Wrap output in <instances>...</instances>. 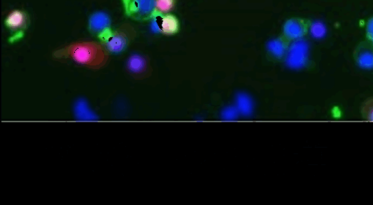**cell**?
Masks as SVG:
<instances>
[{
	"instance_id": "3",
	"label": "cell",
	"mask_w": 373,
	"mask_h": 205,
	"mask_svg": "<svg viewBox=\"0 0 373 205\" xmlns=\"http://www.w3.org/2000/svg\"><path fill=\"white\" fill-rule=\"evenodd\" d=\"M125 14L137 21H147L153 18L156 0H122Z\"/></svg>"
},
{
	"instance_id": "13",
	"label": "cell",
	"mask_w": 373,
	"mask_h": 205,
	"mask_svg": "<svg viewBox=\"0 0 373 205\" xmlns=\"http://www.w3.org/2000/svg\"><path fill=\"white\" fill-rule=\"evenodd\" d=\"M175 0H156V8L153 18L168 14L173 9Z\"/></svg>"
},
{
	"instance_id": "6",
	"label": "cell",
	"mask_w": 373,
	"mask_h": 205,
	"mask_svg": "<svg viewBox=\"0 0 373 205\" xmlns=\"http://www.w3.org/2000/svg\"><path fill=\"white\" fill-rule=\"evenodd\" d=\"M354 58L361 68L371 70L373 66L372 42H361L354 51Z\"/></svg>"
},
{
	"instance_id": "9",
	"label": "cell",
	"mask_w": 373,
	"mask_h": 205,
	"mask_svg": "<svg viewBox=\"0 0 373 205\" xmlns=\"http://www.w3.org/2000/svg\"><path fill=\"white\" fill-rule=\"evenodd\" d=\"M291 40L285 37L283 34L268 42V51L277 58H282L286 55L287 50L290 47Z\"/></svg>"
},
{
	"instance_id": "2",
	"label": "cell",
	"mask_w": 373,
	"mask_h": 205,
	"mask_svg": "<svg viewBox=\"0 0 373 205\" xmlns=\"http://www.w3.org/2000/svg\"><path fill=\"white\" fill-rule=\"evenodd\" d=\"M137 32L129 24H123L115 30L106 31L98 38L101 43L111 53H121L125 51L130 43L135 39Z\"/></svg>"
},
{
	"instance_id": "7",
	"label": "cell",
	"mask_w": 373,
	"mask_h": 205,
	"mask_svg": "<svg viewBox=\"0 0 373 205\" xmlns=\"http://www.w3.org/2000/svg\"><path fill=\"white\" fill-rule=\"evenodd\" d=\"M127 70L133 76L143 77L152 70L148 60L139 54H134L129 57L127 61Z\"/></svg>"
},
{
	"instance_id": "4",
	"label": "cell",
	"mask_w": 373,
	"mask_h": 205,
	"mask_svg": "<svg viewBox=\"0 0 373 205\" xmlns=\"http://www.w3.org/2000/svg\"><path fill=\"white\" fill-rule=\"evenodd\" d=\"M309 46L306 41L300 39L290 44L285 56L286 64L292 70H300L306 65Z\"/></svg>"
},
{
	"instance_id": "16",
	"label": "cell",
	"mask_w": 373,
	"mask_h": 205,
	"mask_svg": "<svg viewBox=\"0 0 373 205\" xmlns=\"http://www.w3.org/2000/svg\"><path fill=\"white\" fill-rule=\"evenodd\" d=\"M373 101L372 98L367 99L362 106V113L364 120L367 121H372Z\"/></svg>"
},
{
	"instance_id": "14",
	"label": "cell",
	"mask_w": 373,
	"mask_h": 205,
	"mask_svg": "<svg viewBox=\"0 0 373 205\" xmlns=\"http://www.w3.org/2000/svg\"><path fill=\"white\" fill-rule=\"evenodd\" d=\"M24 23V15L21 12L13 11L8 15L6 24L10 28H19Z\"/></svg>"
},
{
	"instance_id": "15",
	"label": "cell",
	"mask_w": 373,
	"mask_h": 205,
	"mask_svg": "<svg viewBox=\"0 0 373 205\" xmlns=\"http://www.w3.org/2000/svg\"><path fill=\"white\" fill-rule=\"evenodd\" d=\"M313 37L316 39H321L325 36L326 33V29L325 25L319 20L312 22L310 23L309 26V30Z\"/></svg>"
},
{
	"instance_id": "8",
	"label": "cell",
	"mask_w": 373,
	"mask_h": 205,
	"mask_svg": "<svg viewBox=\"0 0 373 205\" xmlns=\"http://www.w3.org/2000/svg\"><path fill=\"white\" fill-rule=\"evenodd\" d=\"M89 30L99 37L103 33L111 29V20L109 15L103 12L94 13L89 19Z\"/></svg>"
},
{
	"instance_id": "5",
	"label": "cell",
	"mask_w": 373,
	"mask_h": 205,
	"mask_svg": "<svg viewBox=\"0 0 373 205\" xmlns=\"http://www.w3.org/2000/svg\"><path fill=\"white\" fill-rule=\"evenodd\" d=\"M310 23L305 19H289L283 26V34L291 41L302 39L309 32Z\"/></svg>"
},
{
	"instance_id": "10",
	"label": "cell",
	"mask_w": 373,
	"mask_h": 205,
	"mask_svg": "<svg viewBox=\"0 0 373 205\" xmlns=\"http://www.w3.org/2000/svg\"><path fill=\"white\" fill-rule=\"evenodd\" d=\"M157 18L158 29L164 35H173L179 32L180 24L174 15L166 14Z\"/></svg>"
},
{
	"instance_id": "11",
	"label": "cell",
	"mask_w": 373,
	"mask_h": 205,
	"mask_svg": "<svg viewBox=\"0 0 373 205\" xmlns=\"http://www.w3.org/2000/svg\"><path fill=\"white\" fill-rule=\"evenodd\" d=\"M75 116L80 120L84 121H93L97 120V116L90 108L86 101L83 99H80L75 103Z\"/></svg>"
},
{
	"instance_id": "18",
	"label": "cell",
	"mask_w": 373,
	"mask_h": 205,
	"mask_svg": "<svg viewBox=\"0 0 373 205\" xmlns=\"http://www.w3.org/2000/svg\"><path fill=\"white\" fill-rule=\"evenodd\" d=\"M372 24V18H370L366 26V37H367V41L370 42H372L373 39Z\"/></svg>"
},
{
	"instance_id": "12",
	"label": "cell",
	"mask_w": 373,
	"mask_h": 205,
	"mask_svg": "<svg viewBox=\"0 0 373 205\" xmlns=\"http://www.w3.org/2000/svg\"><path fill=\"white\" fill-rule=\"evenodd\" d=\"M237 108L245 116H249L253 110V103L252 99L245 94H239L236 98Z\"/></svg>"
},
{
	"instance_id": "1",
	"label": "cell",
	"mask_w": 373,
	"mask_h": 205,
	"mask_svg": "<svg viewBox=\"0 0 373 205\" xmlns=\"http://www.w3.org/2000/svg\"><path fill=\"white\" fill-rule=\"evenodd\" d=\"M56 58L72 60L77 64L94 70H99L106 65L109 52L102 43L97 42H75L54 53Z\"/></svg>"
},
{
	"instance_id": "17",
	"label": "cell",
	"mask_w": 373,
	"mask_h": 205,
	"mask_svg": "<svg viewBox=\"0 0 373 205\" xmlns=\"http://www.w3.org/2000/svg\"><path fill=\"white\" fill-rule=\"evenodd\" d=\"M238 108L233 107V106H229L223 110L222 112V118L226 121H233L236 120L238 116Z\"/></svg>"
}]
</instances>
